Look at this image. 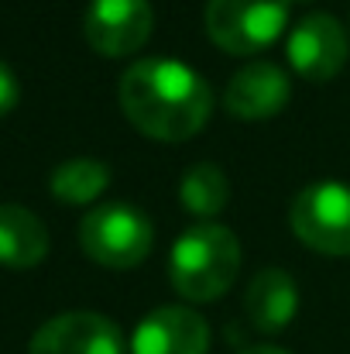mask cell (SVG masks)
Wrapping results in <instances>:
<instances>
[{
	"label": "cell",
	"mask_w": 350,
	"mask_h": 354,
	"mask_svg": "<svg viewBox=\"0 0 350 354\" xmlns=\"http://www.w3.org/2000/svg\"><path fill=\"white\" fill-rule=\"evenodd\" d=\"M120 107L141 134L186 141L210 120L213 90L196 69L175 59H141L120 80Z\"/></svg>",
	"instance_id": "obj_1"
},
{
	"label": "cell",
	"mask_w": 350,
	"mask_h": 354,
	"mask_svg": "<svg viewBox=\"0 0 350 354\" xmlns=\"http://www.w3.org/2000/svg\"><path fill=\"white\" fill-rule=\"evenodd\" d=\"M240 272V244L233 231L213 221H200L172 248L168 275L179 296L189 303H210L224 296Z\"/></svg>",
	"instance_id": "obj_2"
},
{
	"label": "cell",
	"mask_w": 350,
	"mask_h": 354,
	"mask_svg": "<svg viewBox=\"0 0 350 354\" xmlns=\"http://www.w3.org/2000/svg\"><path fill=\"white\" fill-rule=\"evenodd\" d=\"M79 244L93 261L107 268H134L148 258L155 244V227L141 210L127 203H104L83 217Z\"/></svg>",
	"instance_id": "obj_3"
},
{
	"label": "cell",
	"mask_w": 350,
	"mask_h": 354,
	"mask_svg": "<svg viewBox=\"0 0 350 354\" xmlns=\"http://www.w3.org/2000/svg\"><path fill=\"white\" fill-rule=\"evenodd\" d=\"M292 0H210V41L231 55H254L268 48L289 24Z\"/></svg>",
	"instance_id": "obj_4"
},
{
	"label": "cell",
	"mask_w": 350,
	"mask_h": 354,
	"mask_svg": "<svg viewBox=\"0 0 350 354\" xmlns=\"http://www.w3.org/2000/svg\"><path fill=\"white\" fill-rule=\"evenodd\" d=\"M292 231L320 254H350V186L316 183L292 203Z\"/></svg>",
	"instance_id": "obj_5"
},
{
	"label": "cell",
	"mask_w": 350,
	"mask_h": 354,
	"mask_svg": "<svg viewBox=\"0 0 350 354\" xmlns=\"http://www.w3.org/2000/svg\"><path fill=\"white\" fill-rule=\"evenodd\" d=\"M155 24V10L148 0H93L83 17V35L93 52L107 59L134 55Z\"/></svg>",
	"instance_id": "obj_6"
},
{
	"label": "cell",
	"mask_w": 350,
	"mask_h": 354,
	"mask_svg": "<svg viewBox=\"0 0 350 354\" xmlns=\"http://www.w3.org/2000/svg\"><path fill=\"white\" fill-rule=\"evenodd\" d=\"M289 62L309 83L333 80L347 62V31L330 14L302 17L289 35Z\"/></svg>",
	"instance_id": "obj_7"
},
{
	"label": "cell",
	"mask_w": 350,
	"mask_h": 354,
	"mask_svg": "<svg viewBox=\"0 0 350 354\" xmlns=\"http://www.w3.org/2000/svg\"><path fill=\"white\" fill-rule=\"evenodd\" d=\"M28 354H124V341L107 317L76 310L38 327Z\"/></svg>",
	"instance_id": "obj_8"
},
{
	"label": "cell",
	"mask_w": 350,
	"mask_h": 354,
	"mask_svg": "<svg viewBox=\"0 0 350 354\" xmlns=\"http://www.w3.org/2000/svg\"><path fill=\"white\" fill-rule=\"evenodd\" d=\"M210 327L189 306H158L151 310L130 341L134 354H206Z\"/></svg>",
	"instance_id": "obj_9"
},
{
	"label": "cell",
	"mask_w": 350,
	"mask_h": 354,
	"mask_svg": "<svg viewBox=\"0 0 350 354\" xmlns=\"http://www.w3.org/2000/svg\"><path fill=\"white\" fill-rule=\"evenodd\" d=\"M289 104V76L275 62H247L231 80L224 107L237 120H268Z\"/></svg>",
	"instance_id": "obj_10"
},
{
	"label": "cell",
	"mask_w": 350,
	"mask_h": 354,
	"mask_svg": "<svg viewBox=\"0 0 350 354\" xmlns=\"http://www.w3.org/2000/svg\"><path fill=\"white\" fill-rule=\"evenodd\" d=\"M244 310H247V320L254 324V330H261V334L285 330L299 310V289H295L292 275L282 268L257 272L247 286Z\"/></svg>",
	"instance_id": "obj_11"
},
{
	"label": "cell",
	"mask_w": 350,
	"mask_h": 354,
	"mask_svg": "<svg viewBox=\"0 0 350 354\" xmlns=\"http://www.w3.org/2000/svg\"><path fill=\"white\" fill-rule=\"evenodd\" d=\"M48 254L45 224L14 203H0V265L7 268H31Z\"/></svg>",
	"instance_id": "obj_12"
},
{
	"label": "cell",
	"mask_w": 350,
	"mask_h": 354,
	"mask_svg": "<svg viewBox=\"0 0 350 354\" xmlns=\"http://www.w3.org/2000/svg\"><path fill=\"white\" fill-rule=\"evenodd\" d=\"M48 186H52V196L59 203H69V207L93 203L110 186V169L97 158H72L52 172Z\"/></svg>",
	"instance_id": "obj_13"
},
{
	"label": "cell",
	"mask_w": 350,
	"mask_h": 354,
	"mask_svg": "<svg viewBox=\"0 0 350 354\" xmlns=\"http://www.w3.org/2000/svg\"><path fill=\"white\" fill-rule=\"evenodd\" d=\"M179 196H182V207L203 221L217 217L224 207H227V196H231V183L227 176L210 165V162H200L193 165L186 176H182V186H179Z\"/></svg>",
	"instance_id": "obj_14"
},
{
	"label": "cell",
	"mask_w": 350,
	"mask_h": 354,
	"mask_svg": "<svg viewBox=\"0 0 350 354\" xmlns=\"http://www.w3.org/2000/svg\"><path fill=\"white\" fill-rule=\"evenodd\" d=\"M17 97H21V90H17V76L0 62V118L10 114V111L17 107Z\"/></svg>",
	"instance_id": "obj_15"
},
{
	"label": "cell",
	"mask_w": 350,
	"mask_h": 354,
	"mask_svg": "<svg viewBox=\"0 0 350 354\" xmlns=\"http://www.w3.org/2000/svg\"><path fill=\"white\" fill-rule=\"evenodd\" d=\"M240 354H289V351H282V348H271V344H257V348H247V351H240Z\"/></svg>",
	"instance_id": "obj_16"
}]
</instances>
